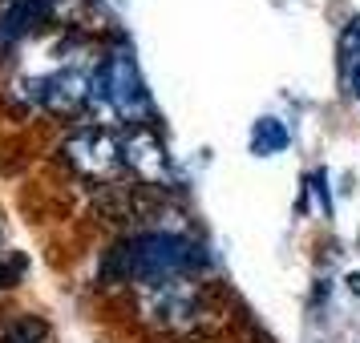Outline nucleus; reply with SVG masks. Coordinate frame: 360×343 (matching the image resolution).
Wrapping results in <instances>:
<instances>
[{"mask_svg":"<svg viewBox=\"0 0 360 343\" xmlns=\"http://www.w3.org/2000/svg\"><path fill=\"white\" fill-rule=\"evenodd\" d=\"M117 259H122V275H130L146 291V287H162V283L186 278V271L198 262V250L182 234L150 230V234L130 238V243L117 250Z\"/></svg>","mask_w":360,"mask_h":343,"instance_id":"1","label":"nucleus"},{"mask_svg":"<svg viewBox=\"0 0 360 343\" xmlns=\"http://www.w3.org/2000/svg\"><path fill=\"white\" fill-rule=\"evenodd\" d=\"M65 158L73 166H82L85 174H114L117 166L126 162L122 158V142H114L105 130H77L65 142Z\"/></svg>","mask_w":360,"mask_h":343,"instance_id":"2","label":"nucleus"},{"mask_svg":"<svg viewBox=\"0 0 360 343\" xmlns=\"http://www.w3.org/2000/svg\"><path fill=\"white\" fill-rule=\"evenodd\" d=\"M122 158H126V166H134V170H138V174H146V178H162V174H166L162 142H158L150 130H142V126L122 142Z\"/></svg>","mask_w":360,"mask_h":343,"instance_id":"3","label":"nucleus"},{"mask_svg":"<svg viewBox=\"0 0 360 343\" xmlns=\"http://www.w3.org/2000/svg\"><path fill=\"white\" fill-rule=\"evenodd\" d=\"M279 146H288V130L279 126L276 117H259L251 130V149L255 154H276Z\"/></svg>","mask_w":360,"mask_h":343,"instance_id":"4","label":"nucleus"},{"mask_svg":"<svg viewBox=\"0 0 360 343\" xmlns=\"http://www.w3.org/2000/svg\"><path fill=\"white\" fill-rule=\"evenodd\" d=\"M340 53H344V65H348V73H352V69L360 65V20H352V25L344 29Z\"/></svg>","mask_w":360,"mask_h":343,"instance_id":"5","label":"nucleus"},{"mask_svg":"<svg viewBox=\"0 0 360 343\" xmlns=\"http://www.w3.org/2000/svg\"><path fill=\"white\" fill-rule=\"evenodd\" d=\"M20 271H25V259H8V262H0V287H13L20 278Z\"/></svg>","mask_w":360,"mask_h":343,"instance_id":"6","label":"nucleus"},{"mask_svg":"<svg viewBox=\"0 0 360 343\" xmlns=\"http://www.w3.org/2000/svg\"><path fill=\"white\" fill-rule=\"evenodd\" d=\"M348 81H352V93H356V101H360V65L348 73Z\"/></svg>","mask_w":360,"mask_h":343,"instance_id":"7","label":"nucleus"}]
</instances>
